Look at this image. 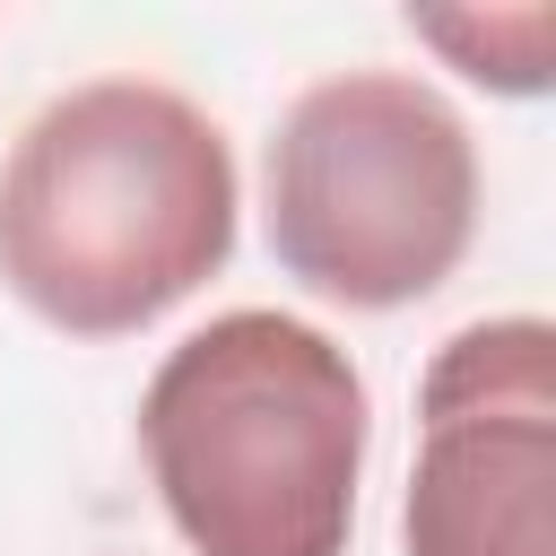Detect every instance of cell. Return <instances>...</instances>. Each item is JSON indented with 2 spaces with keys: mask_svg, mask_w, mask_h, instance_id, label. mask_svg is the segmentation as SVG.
I'll list each match as a JSON object with an SVG mask.
<instances>
[{
  "mask_svg": "<svg viewBox=\"0 0 556 556\" xmlns=\"http://www.w3.org/2000/svg\"><path fill=\"white\" fill-rule=\"evenodd\" d=\"M235 252L226 130L156 78L52 96L0 165V278L70 339H130Z\"/></svg>",
  "mask_w": 556,
  "mask_h": 556,
  "instance_id": "1",
  "label": "cell"
},
{
  "mask_svg": "<svg viewBox=\"0 0 556 556\" xmlns=\"http://www.w3.org/2000/svg\"><path fill=\"white\" fill-rule=\"evenodd\" d=\"M365 434L348 348L269 304L165 348L139 400L148 478L191 556H348Z\"/></svg>",
  "mask_w": 556,
  "mask_h": 556,
  "instance_id": "2",
  "label": "cell"
},
{
  "mask_svg": "<svg viewBox=\"0 0 556 556\" xmlns=\"http://www.w3.org/2000/svg\"><path fill=\"white\" fill-rule=\"evenodd\" d=\"M269 252L295 287L391 313L434 295L478 235L469 122L408 70H339L278 113Z\"/></svg>",
  "mask_w": 556,
  "mask_h": 556,
  "instance_id": "3",
  "label": "cell"
},
{
  "mask_svg": "<svg viewBox=\"0 0 556 556\" xmlns=\"http://www.w3.org/2000/svg\"><path fill=\"white\" fill-rule=\"evenodd\" d=\"M400 539L408 556H556V330L539 313L434 348Z\"/></svg>",
  "mask_w": 556,
  "mask_h": 556,
  "instance_id": "4",
  "label": "cell"
},
{
  "mask_svg": "<svg viewBox=\"0 0 556 556\" xmlns=\"http://www.w3.org/2000/svg\"><path fill=\"white\" fill-rule=\"evenodd\" d=\"M408 26L478 87L495 96H539L547 87V43L556 9H408Z\"/></svg>",
  "mask_w": 556,
  "mask_h": 556,
  "instance_id": "5",
  "label": "cell"
}]
</instances>
